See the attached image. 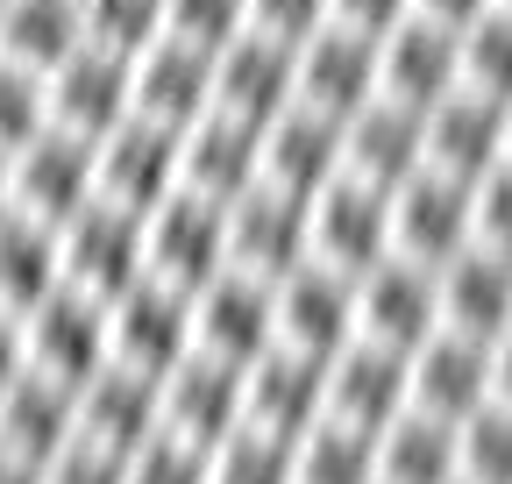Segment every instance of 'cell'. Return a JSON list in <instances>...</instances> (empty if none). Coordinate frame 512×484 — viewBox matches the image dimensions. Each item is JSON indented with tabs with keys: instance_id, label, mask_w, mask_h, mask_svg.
Wrapping results in <instances>:
<instances>
[{
	"instance_id": "cell-19",
	"label": "cell",
	"mask_w": 512,
	"mask_h": 484,
	"mask_svg": "<svg viewBox=\"0 0 512 484\" xmlns=\"http://www.w3.org/2000/svg\"><path fill=\"white\" fill-rule=\"evenodd\" d=\"M256 178H264V129H256V121H235V114L207 107L178 136V186L185 193H207V200L228 207Z\"/></svg>"
},
{
	"instance_id": "cell-44",
	"label": "cell",
	"mask_w": 512,
	"mask_h": 484,
	"mask_svg": "<svg viewBox=\"0 0 512 484\" xmlns=\"http://www.w3.org/2000/svg\"><path fill=\"white\" fill-rule=\"evenodd\" d=\"M484 8H498V0H413V15H434V22H448V29H470Z\"/></svg>"
},
{
	"instance_id": "cell-35",
	"label": "cell",
	"mask_w": 512,
	"mask_h": 484,
	"mask_svg": "<svg viewBox=\"0 0 512 484\" xmlns=\"http://www.w3.org/2000/svg\"><path fill=\"white\" fill-rule=\"evenodd\" d=\"M79 8H86V43L128 57V65L164 36V0H79Z\"/></svg>"
},
{
	"instance_id": "cell-43",
	"label": "cell",
	"mask_w": 512,
	"mask_h": 484,
	"mask_svg": "<svg viewBox=\"0 0 512 484\" xmlns=\"http://www.w3.org/2000/svg\"><path fill=\"white\" fill-rule=\"evenodd\" d=\"M413 15V0H328V22L356 29V36H392Z\"/></svg>"
},
{
	"instance_id": "cell-40",
	"label": "cell",
	"mask_w": 512,
	"mask_h": 484,
	"mask_svg": "<svg viewBox=\"0 0 512 484\" xmlns=\"http://www.w3.org/2000/svg\"><path fill=\"white\" fill-rule=\"evenodd\" d=\"M470 235L484 250H505L512 257V157L491 164L477 186H470Z\"/></svg>"
},
{
	"instance_id": "cell-47",
	"label": "cell",
	"mask_w": 512,
	"mask_h": 484,
	"mask_svg": "<svg viewBox=\"0 0 512 484\" xmlns=\"http://www.w3.org/2000/svg\"><path fill=\"white\" fill-rule=\"evenodd\" d=\"M0 214H8V157H0Z\"/></svg>"
},
{
	"instance_id": "cell-6",
	"label": "cell",
	"mask_w": 512,
	"mask_h": 484,
	"mask_svg": "<svg viewBox=\"0 0 512 484\" xmlns=\"http://www.w3.org/2000/svg\"><path fill=\"white\" fill-rule=\"evenodd\" d=\"M306 193H285L271 178H256L249 193L228 200V264L249 278H285L313 257V235H306Z\"/></svg>"
},
{
	"instance_id": "cell-32",
	"label": "cell",
	"mask_w": 512,
	"mask_h": 484,
	"mask_svg": "<svg viewBox=\"0 0 512 484\" xmlns=\"http://www.w3.org/2000/svg\"><path fill=\"white\" fill-rule=\"evenodd\" d=\"M292 484H377V435L320 413L292 442Z\"/></svg>"
},
{
	"instance_id": "cell-10",
	"label": "cell",
	"mask_w": 512,
	"mask_h": 484,
	"mask_svg": "<svg viewBox=\"0 0 512 484\" xmlns=\"http://www.w3.org/2000/svg\"><path fill=\"white\" fill-rule=\"evenodd\" d=\"M434 328H441V285H434L427 264L392 250L356 278V335L363 342H384V349L413 356Z\"/></svg>"
},
{
	"instance_id": "cell-25",
	"label": "cell",
	"mask_w": 512,
	"mask_h": 484,
	"mask_svg": "<svg viewBox=\"0 0 512 484\" xmlns=\"http://www.w3.org/2000/svg\"><path fill=\"white\" fill-rule=\"evenodd\" d=\"M214 107V50L185 43V36H157L143 57H136V114L164 121V129H192Z\"/></svg>"
},
{
	"instance_id": "cell-23",
	"label": "cell",
	"mask_w": 512,
	"mask_h": 484,
	"mask_svg": "<svg viewBox=\"0 0 512 484\" xmlns=\"http://www.w3.org/2000/svg\"><path fill=\"white\" fill-rule=\"evenodd\" d=\"M370 100H377V36H356L342 22H320L299 43V107H320V114L349 121Z\"/></svg>"
},
{
	"instance_id": "cell-22",
	"label": "cell",
	"mask_w": 512,
	"mask_h": 484,
	"mask_svg": "<svg viewBox=\"0 0 512 484\" xmlns=\"http://www.w3.org/2000/svg\"><path fill=\"white\" fill-rule=\"evenodd\" d=\"M406 356L384 349V342H342L328 356V420H349L363 435H384L392 420L406 413Z\"/></svg>"
},
{
	"instance_id": "cell-14",
	"label": "cell",
	"mask_w": 512,
	"mask_h": 484,
	"mask_svg": "<svg viewBox=\"0 0 512 484\" xmlns=\"http://www.w3.org/2000/svg\"><path fill=\"white\" fill-rule=\"evenodd\" d=\"M299 100V43H278L264 29H242L228 50H214V107L235 121H278Z\"/></svg>"
},
{
	"instance_id": "cell-27",
	"label": "cell",
	"mask_w": 512,
	"mask_h": 484,
	"mask_svg": "<svg viewBox=\"0 0 512 484\" xmlns=\"http://www.w3.org/2000/svg\"><path fill=\"white\" fill-rule=\"evenodd\" d=\"M72 435H79L72 385H57V378H43V371H29V363H22V371L0 385V449L43 470Z\"/></svg>"
},
{
	"instance_id": "cell-15",
	"label": "cell",
	"mask_w": 512,
	"mask_h": 484,
	"mask_svg": "<svg viewBox=\"0 0 512 484\" xmlns=\"http://www.w3.org/2000/svg\"><path fill=\"white\" fill-rule=\"evenodd\" d=\"M271 299H278V342L285 349H306V356L328 363L342 342H356V278L349 271L306 257L299 271H285L271 285Z\"/></svg>"
},
{
	"instance_id": "cell-48",
	"label": "cell",
	"mask_w": 512,
	"mask_h": 484,
	"mask_svg": "<svg viewBox=\"0 0 512 484\" xmlns=\"http://www.w3.org/2000/svg\"><path fill=\"white\" fill-rule=\"evenodd\" d=\"M505 157H512V100H505Z\"/></svg>"
},
{
	"instance_id": "cell-37",
	"label": "cell",
	"mask_w": 512,
	"mask_h": 484,
	"mask_svg": "<svg viewBox=\"0 0 512 484\" xmlns=\"http://www.w3.org/2000/svg\"><path fill=\"white\" fill-rule=\"evenodd\" d=\"M50 129V100H43V72L8 65L0 57V157H15L22 143H36Z\"/></svg>"
},
{
	"instance_id": "cell-1",
	"label": "cell",
	"mask_w": 512,
	"mask_h": 484,
	"mask_svg": "<svg viewBox=\"0 0 512 484\" xmlns=\"http://www.w3.org/2000/svg\"><path fill=\"white\" fill-rule=\"evenodd\" d=\"M57 271L64 285L93 292L100 307L121 299L128 285L150 278V257H143V214H128L114 200H86L72 221L57 228Z\"/></svg>"
},
{
	"instance_id": "cell-29",
	"label": "cell",
	"mask_w": 512,
	"mask_h": 484,
	"mask_svg": "<svg viewBox=\"0 0 512 484\" xmlns=\"http://www.w3.org/2000/svg\"><path fill=\"white\" fill-rule=\"evenodd\" d=\"M86 43V8L79 0H0V57L29 72L64 65Z\"/></svg>"
},
{
	"instance_id": "cell-41",
	"label": "cell",
	"mask_w": 512,
	"mask_h": 484,
	"mask_svg": "<svg viewBox=\"0 0 512 484\" xmlns=\"http://www.w3.org/2000/svg\"><path fill=\"white\" fill-rule=\"evenodd\" d=\"M43 484H128V463L72 435V442H64V449L43 463Z\"/></svg>"
},
{
	"instance_id": "cell-30",
	"label": "cell",
	"mask_w": 512,
	"mask_h": 484,
	"mask_svg": "<svg viewBox=\"0 0 512 484\" xmlns=\"http://www.w3.org/2000/svg\"><path fill=\"white\" fill-rule=\"evenodd\" d=\"M377 484H456V420L406 406L377 435Z\"/></svg>"
},
{
	"instance_id": "cell-5",
	"label": "cell",
	"mask_w": 512,
	"mask_h": 484,
	"mask_svg": "<svg viewBox=\"0 0 512 484\" xmlns=\"http://www.w3.org/2000/svg\"><path fill=\"white\" fill-rule=\"evenodd\" d=\"M157 428L214 456V442L242 428V363H221L207 349H185L171 371L157 378Z\"/></svg>"
},
{
	"instance_id": "cell-38",
	"label": "cell",
	"mask_w": 512,
	"mask_h": 484,
	"mask_svg": "<svg viewBox=\"0 0 512 484\" xmlns=\"http://www.w3.org/2000/svg\"><path fill=\"white\" fill-rule=\"evenodd\" d=\"M164 29L200 50H228L249 29V0H164Z\"/></svg>"
},
{
	"instance_id": "cell-7",
	"label": "cell",
	"mask_w": 512,
	"mask_h": 484,
	"mask_svg": "<svg viewBox=\"0 0 512 484\" xmlns=\"http://www.w3.org/2000/svg\"><path fill=\"white\" fill-rule=\"evenodd\" d=\"M43 100H50V129L100 143L121 114H136V65L100 43H79L64 65L43 72Z\"/></svg>"
},
{
	"instance_id": "cell-46",
	"label": "cell",
	"mask_w": 512,
	"mask_h": 484,
	"mask_svg": "<svg viewBox=\"0 0 512 484\" xmlns=\"http://www.w3.org/2000/svg\"><path fill=\"white\" fill-rule=\"evenodd\" d=\"M0 484H43V470H36V463H22V456H8V449H0Z\"/></svg>"
},
{
	"instance_id": "cell-8",
	"label": "cell",
	"mask_w": 512,
	"mask_h": 484,
	"mask_svg": "<svg viewBox=\"0 0 512 484\" xmlns=\"http://www.w3.org/2000/svg\"><path fill=\"white\" fill-rule=\"evenodd\" d=\"M306 235H313L320 264L363 278L377 257H392V193H377V186H363V178L335 171L328 186L313 193V207H306Z\"/></svg>"
},
{
	"instance_id": "cell-31",
	"label": "cell",
	"mask_w": 512,
	"mask_h": 484,
	"mask_svg": "<svg viewBox=\"0 0 512 484\" xmlns=\"http://www.w3.org/2000/svg\"><path fill=\"white\" fill-rule=\"evenodd\" d=\"M64 271H57V235L43 228V221H29V214H0V314H29L36 299L57 285Z\"/></svg>"
},
{
	"instance_id": "cell-34",
	"label": "cell",
	"mask_w": 512,
	"mask_h": 484,
	"mask_svg": "<svg viewBox=\"0 0 512 484\" xmlns=\"http://www.w3.org/2000/svg\"><path fill=\"white\" fill-rule=\"evenodd\" d=\"M207 470H214V484H292V442L256 428V420H242L235 435L214 442Z\"/></svg>"
},
{
	"instance_id": "cell-39",
	"label": "cell",
	"mask_w": 512,
	"mask_h": 484,
	"mask_svg": "<svg viewBox=\"0 0 512 484\" xmlns=\"http://www.w3.org/2000/svg\"><path fill=\"white\" fill-rule=\"evenodd\" d=\"M128 484H214V470H207V449H192V442L157 428L136 456H128Z\"/></svg>"
},
{
	"instance_id": "cell-4",
	"label": "cell",
	"mask_w": 512,
	"mask_h": 484,
	"mask_svg": "<svg viewBox=\"0 0 512 484\" xmlns=\"http://www.w3.org/2000/svg\"><path fill=\"white\" fill-rule=\"evenodd\" d=\"M86 200H100V178H93V143L86 136H64V129H43L36 143H22L8 157V207L43 221L50 235L72 221Z\"/></svg>"
},
{
	"instance_id": "cell-12",
	"label": "cell",
	"mask_w": 512,
	"mask_h": 484,
	"mask_svg": "<svg viewBox=\"0 0 512 484\" xmlns=\"http://www.w3.org/2000/svg\"><path fill=\"white\" fill-rule=\"evenodd\" d=\"M192 349V299L143 278L121 299H107V363H128L143 378H164L171 363Z\"/></svg>"
},
{
	"instance_id": "cell-9",
	"label": "cell",
	"mask_w": 512,
	"mask_h": 484,
	"mask_svg": "<svg viewBox=\"0 0 512 484\" xmlns=\"http://www.w3.org/2000/svg\"><path fill=\"white\" fill-rule=\"evenodd\" d=\"M93 178H100V200L150 214L157 200L178 193V129H164L150 114H121L93 143Z\"/></svg>"
},
{
	"instance_id": "cell-24",
	"label": "cell",
	"mask_w": 512,
	"mask_h": 484,
	"mask_svg": "<svg viewBox=\"0 0 512 484\" xmlns=\"http://www.w3.org/2000/svg\"><path fill=\"white\" fill-rule=\"evenodd\" d=\"M72 413H79V442H93V449L128 463L157 435V378L128 371V363H100V371L72 392Z\"/></svg>"
},
{
	"instance_id": "cell-16",
	"label": "cell",
	"mask_w": 512,
	"mask_h": 484,
	"mask_svg": "<svg viewBox=\"0 0 512 484\" xmlns=\"http://www.w3.org/2000/svg\"><path fill=\"white\" fill-rule=\"evenodd\" d=\"M320 413H328V363H320V356L271 342L256 363H242V420L299 442Z\"/></svg>"
},
{
	"instance_id": "cell-2",
	"label": "cell",
	"mask_w": 512,
	"mask_h": 484,
	"mask_svg": "<svg viewBox=\"0 0 512 484\" xmlns=\"http://www.w3.org/2000/svg\"><path fill=\"white\" fill-rule=\"evenodd\" d=\"M15 328H22V363H29V371L72 385V392L107 363V307H100L93 292L64 285V278L36 299Z\"/></svg>"
},
{
	"instance_id": "cell-11",
	"label": "cell",
	"mask_w": 512,
	"mask_h": 484,
	"mask_svg": "<svg viewBox=\"0 0 512 484\" xmlns=\"http://www.w3.org/2000/svg\"><path fill=\"white\" fill-rule=\"evenodd\" d=\"M192 299V349H207L221 363H256L278 342V299L271 278H249V271H214Z\"/></svg>"
},
{
	"instance_id": "cell-18",
	"label": "cell",
	"mask_w": 512,
	"mask_h": 484,
	"mask_svg": "<svg viewBox=\"0 0 512 484\" xmlns=\"http://www.w3.org/2000/svg\"><path fill=\"white\" fill-rule=\"evenodd\" d=\"M420 129H427V171H441V178L477 186L491 164H505V100H491V93H470V86L441 93L420 114Z\"/></svg>"
},
{
	"instance_id": "cell-33",
	"label": "cell",
	"mask_w": 512,
	"mask_h": 484,
	"mask_svg": "<svg viewBox=\"0 0 512 484\" xmlns=\"http://www.w3.org/2000/svg\"><path fill=\"white\" fill-rule=\"evenodd\" d=\"M456 477L463 484H512V406L484 399L456 420Z\"/></svg>"
},
{
	"instance_id": "cell-21",
	"label": "cell",
	"mask_w": 512,
	"mask_h": 484,
	"mask_svg": "<svg viewBox=\"0 0 512 484\" xmlns=\"http://www.w3.org/2000/svg\"><path fill=\"white\" fill-rule=\"evenodd\" d=\"M406 399L434 420H463L491 399V342L434 328L413 356H406Z\"/></svg>"
},
{
	"instance_id": "cell-13",
	"label": "cell",
	"mask_w": 512,
	"mask_h": 484,
	"mask_svg": "<svg viewBox=\"0 0 512 484\" xmlns=\"http://www.w3.org/2000/svg\"><path fill=\"white\" fill-rule=\"evenodd\" d=\"M463 86V29L434 15H406L392 36H377V93L399 107H434L441 93Z\"/></svg>"
},
{
	"instance_id": "cell-36",
	"label": "cell",
	"mask_w": 512,
	"mask_h": 484,
	"mask_svg": "<svg viewBox=\"0 0 512 484\" xmlns=\"http://www.w3.org/2000/svg\"><path fill=\"white\" fill-rule=\"evenodd\" d=\"M463 86L512 100V8H484L463 29Z\"/></svg>"
},
{
	"instance_id": "cell-26",
	"label": "cell",
	"mask_w": 512,
	"mask_h": 484,
	"mask_svg": "<svg viewBox=\"0 0 512 484\" xmlns=\"http://www.w3.org/2000/svg\"><path fill=\"white\" fill-rule=\"evenodd\" d=\"M434 285H441V328L477 335V342H498L512 328V257L505 250L470 242L434 271Z\"/></svg>"
},
{
	"instance_id": "cell-50",
	"label": "cell",
	"mask_w": 512,
	"mask_h": 484,
	"mask_svg": "<svg viewBox=\"0 0 512 484\" xmlns=\"http://www.w3.org/2000/svg\"><path fill=\"white\" fill-rule=\"evenodd\" d=\"M456 484H463V477H456Z\"/></svg>"
},
{
	"instance_id": "cell-20",
	"label": "cell",
	"mask_w": 512,
	"mask_h": 484,
	"mask_svg": "<svg viewBox=\"0 0 512 484\" xmlns=\"http://www.w3.org/2000/svg\"><path fill=\"white\" fill-rule=\"evenodd\" d=\"M342 171L363 178L377 193H399L413 171H427V129H420V107L399 100H370L342 121Z\"/></svg>"
},
{
	"instance_id": "cell-3",
	"label": "cell",
	"mask_w": 512,
	"mask_h": 484,
	"mask_svg": "<svg viewBox=\"0 0 512 484\" xmlns=\"http://www.w3.org/2000/svg\"><path fill=\"white\" fill-rule=\"evenodd\" d=\"M143 257L150 278L171 292H200L214 271H228V207L207 193H171L143 214Z\"/></svg>"
},
{
	"instance_id": "cell-49",
	"label": "cell",
	"mask_w": 512,
	"mask_h": 484,
	"mask_svg": "<svg viewBox=\"0 0 512 484\" xmlns=\"http://www.w3.org/2000/svg\"><path fill=\"white\" fill-rule=\"evenodd\" d=\"M498 8H512V0H498Z\"/></svg>"
},
{
	"instance_id": "cell-17",
	"label": "cell",
	"mask_w": 512,
	"mask_h": 484,
	"mask_svg": "<svg viewBox=\"0 0 512 484\" xmlns=\"http://www.w3.org/2000/svg\"><path fill=\"white\" fill-rule=\"evenodd\" d=\"M470 186L463 178H441V171H413L406 186L392 193V250L441 271L456 250H470Z\"/></svg>"
},
{
	"instance_id": "cell-42",
	"label": "cell",
	"mask_w": 512,
	"mask_h": 484,
	"mask_svg": "<svg viewBox=\"0 0 512 484\" xmlns=\"http://www.w3.org/2000/svg\"><path fill=\"white\" fill-rule=\"evenodd\" d=\"M328 22V0H249V29H264L278 43H306Z\"/></svg>"
},
{
	"instance_id": "cell-45",
	"label": "cell",
	"mask_w": 512,
	"mask_h": 484,
	"mask_svg": "<svg viewBox=\"0 0 512 484\" xmlns=\"http://www.w3.org/2000/svg\"><path fill=\"white\" fill-rule=\"evenodd\" d=\"M491 399H498V406H512V328L491 342Z\"/></svg>"
},
{
	"instance_id": "cell-28",
	"label": "cell",
	"mask_w": 512,
	"mask_h": 484,
	"mask_svg": "<svg viewBox=\"0 0 512 484\" xmlns=\"http://www.w3.org/2000/svg\"><path fill=\"white\" fill-rule=\"evenodd\" d=\"M335 171H342V121L335 114L292 100L278 121H264V178H271V186L313 200Z\"/></svg>"
}]
</instances>
